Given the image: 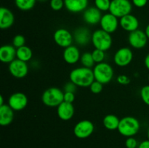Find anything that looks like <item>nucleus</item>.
Here are the masks:
<instances>
[{"label": "nucleus", "mask_w": 149, "mask_h": 148, "mask_svg": "<svg viewBox=\"0 0 149 148\" xmlns=\"http://www.w3.org/2000/svg\"><path fill=\"white\" fill-rule=\"evenodd\" d=\"M28 104V97L20 91L13 93L8 99V105L14 111H20L26 108Z\"/></svg>", "instance_id": "obj_12"}, {"label": "nucleus", "mask_w": 149, "mask_h": 148, "mask_svg": "<svg viewBox=\"0 0 149 148\" xmlns=\"http://www.w3.org/2000/svg\"><path fill=\"white\" fill-rule=\"evenodd\" d=\"M145 33H146V34L147 37H148V40H149V24L146 26V28Z\"/></svg>", "instance_id": "obj_40"}, {"label": "nucleus", "mask_w": 149, "mask_h": 148, "mask_svg": "<svg viewBox=\"0 0 149 148\" xmlns=\"http://www.w3.org/2000/svg\"><path fill=\"white\" fill-rule=\"evenodd\" d=\"M70 81L79 87H88L95 81L92 68L80 67L72 70L69 75Z\"/></svg>", "instance_id": "obj_1"}, {"label": "nucleus", "mask_w": 149, "mask_h": 148, "mask_svg": "<svg viewBox=\"0 0 149 148\" xmlns=\"http://www.w3.org/2000/svg\"><path fill=\"white\" fill-rule=\"evenodd\" d=\"M119 26L122 28V29L130 33L138 30L139 28V20L133 15H127L120 18Z\"/></svg>", "instance_id": "obj_15"}, {"label": "nucleus", "mask_w": 149, "mask_h": 148, "mask_svg": "<svg viewBox=\"0 0 149 148\" xmlns=\"http://www.w3.org/2000/svg\"><path fill=\"white\" fill-rule=\"evenodd\" d=\"M120 119L113 114H109L104 117L103 120V124L108 130L113 131L118 129Z\"/></svg>", "instance_id": "obj_23"}, {"label": "nucleus", "mask_w": 149, "mask_h": 148, "mask_svg": "<svg viewBox=\"0 0 149 148\" xmlns=\"http://www.w3.org/2000/svg\"><path fill=\"white\" fill-rule=\"evenodd\" d=\"M17 49L13 45H3L0 48V60L3 63H9L15 59Z\"/></svg>", "instance_id": "obj_18"}, {"label": "nucleus", "mask_w": 149, "mask_h": 148, "mask_svg": "<svg viewBox=\"0 0 149 148\" xmlns=\"http://www.w3.org/2000/svg\"><path fill=\"white\" fill-rule=\"evenodd\" d=\"M77 86L71 81H70L69 82L66 83L63 87L64 92L75 93L76 91H77Z\"/></svg>", "instance_id": "obj_34"}, {"label": "nucleus", "mask_w": 149, "mask_h": 148, "mask_svg": "<svg viewBox=\"0 0 149 148\" xmlns=\"http://www.w3.org/2000/svg\"><path fill=\"white\" fill-rule=\"evenodd\" d=\"M111 0H95V7L99 10L103 12L109 11L111 6Z\"/></svg>", "instance_id": "obj_27"}, {"label": "nucleus", "mask_w": 149, "mask_h": 148, "mask_svg": "<svg viewBox=\"0 0 149 148\" xmlns=\"http://www.w3.org/2000/svg\"><path fill=\"white\" fill-rule=\"evenodd\" d=\"M36 1H45L46 0H36Z\"/></svg>", "instance_id": "obj_43"}, {"label": "nucleus", "mask_w": 149, "mask_h": 148, "mask_svg": "<svg viewBox=\"0 0 149 148\" xmlns=\"http://www.w3.org/2000/svg\"><path fill=\"white\" fill-rule=\"evenodd\" d=\"M15 22L13 12L6 7L0 8V28L2 30L10 28Z\"/></svg>", "instance_id": "obj_19"}, {"label": "nucleus", "mask_w": 149, "mask_h": 148, "mask_svg": "<svg viewBox=\"0 0 149 148\" xmlns=\"http://www.w3.org/2000/svg\"><path fill=\"white\" fill-rule=\"evenodd\" d=\"M92 43L95 49H98L104 52L109 50L112 46V37L110 33L102 29H98L92 34Z\"/></svg>", "instance_id": "obj_4"}, {"label": "nucleus", "mask_w": 149, "mask_h": 148, "mask_svg": "<svg viewBox=\"0 0 149 148\" xmlns=\"http://www.w3.org/2000/svg\"><path fill=\"white\" fill-rule=\"evenodd\" d=\"M116 81H117V82L119 84H122V85H127V84H129L130 83V79L126 75H118L117 78H116Z\"/></svg>", "instance_id": "obj_35"}, {"label": "nucleus", "mask_w": 149, "mask_h": 148, "mask_svg": "<svg viewBox=\"0 0 149 148\" xmlns=\"http://www.w3.org/2000/svg\"><path fill=\"white\" fill-rule=\"evenodd\" d=\"M80 62L83 67L92 68L95 65V61L93 58V55L90 52H84L80 57Z\"/></svg>", "instance_id": "obj_26"}, {"label": "nucleus", "mask_w": 149, "mask_h": 148, "mask_svg": "<svg viewBox=\"0 0 149 148\" xmlns=\"http://www.w3.org/2000/svg\"><path fill=\"white\" fill-rule=\"evenodd\" d=\"M132 4L129 0H111L109 12L118 18L130 14Z\"/></svg>", "instance_id": "obj_6"}, {"label": "nucleus", "mask_w": 149, "mask_h": 148, "mask_svg": "<svg viewBox=\"0 0 149 148\" xmlns=\"http://www.w3.org/2000/svg\"><path fill=\"white\" fill-rule=\"evenodd\" d=\"M147 134H148V139H149V128H148V133H147Z\"/></svg>", "instance_id": "obj_42"}, {"label": "nucleus", "mask_w": 149, "mask_h": 148, "mask_svg": "<svg viewBox=\"0 0 149 148\" xmlns=\"http://www.w3.org/2000/svg\"><path fill=\"white\" fill-rule=\"evenodd\" d=\"M65 7L73 13L84 12L88 6V0H64Z\"/></svg>", "instance_id": "obj_21"}, {"label": "nucleus", "mask_w": 149, "mask_h": 148, "mask_svg": "<svg viewBox=\"0 0 149 148\" xmlns=\"http://www.w3.org/2000/svg\"><path fill=\"white\" fill-rule=\"evenodd\" d=\"M49 5L53 10L59 11L62 10L63 7L65 6V4H64V0H50Z\"/></svg>", "instance_id": "obj_32"}, {"label": "nucleus", "mask_w": 149, "mask_h": 148, "mask_svg": "<svg viewBox=\"0 0 149 148\" xmlns=\"http://www.w3.org/2000/svg\"><path fill=\"white\" fill-rule=\"evenodd\" d=\"M14 118V110L8 105L3 104L0 106V125L7 126L13 122Z\"/></svg>", "instance_id": "obj_22"}, {"label": "nucleus", "mask_w": 149, "mask_h": 148, "mask_svg": "<svg viewBox=\"0 0 149 148\" xmlns=\"http://www.w3.org/2000/svg\"><path fill=\"white\" fill-rule=\"evenodd\" d=\"M148 81H149V74H148Z\"/></svg>", "instance_id": "obj_44"}, {"label": "nucleus", "mask_w": 149, "mask_h": 148, "mask_svg": "<svg viewBox=\"0 0 149 148\" xmlns=\"http://www.w3.org/2000/svg\"><path fill=\"white\" fill-rule=\"evenodd\" d=\"M138 148H149V139L141 142L138 145Z\"/></svg>", "instance_id": "obj_38"}, {"label": "nucleus", "mask_w": 149, "mask_h": 148, "mask_svg": "<svg viewBox=\"0 0 149 148\" xmlns=\"http://www.w3.org/2000/svg\"><path fill=\"white\" fill-rule=\"evenodd\" d=\"M125 146L127 148H138V142L133 136L127 137L125 141Z\"/></svg>", "instance_id": "obj_33"}, {"label": "nucleus", "mask_w": 149, "mask_h": 148, "mask_svg": "<svg viewBox=\"0 0 149 148\" xmlns=\"http://www.w3.org/2000/svg\"><path fill=\"white\" fill-rule=\"evenodd\" d=\"M95 80L103 84H109L113 77V68L107 62L96 64L93 68Z\"/></svg>", "instance_id": "obj_5"}, {"label": "nucleus", "mask_w": 149, "mask_h": 148, "mask_svg": "<svg viewBox=\"0 0 149 148\" xmlns=\"http://www.w3.org/2000/svg\"><path fill=\"white\" fill-rule=\"evenodd\" d=\"M75 100V93L64 92V102L73 103Z\"/></svg>", "instance_id": "obj_36"}, {"label": "nucleus", "mask_w": 149, "mask_h": 148, "mask_svg": "<svg viewBox=\"0 0 149 148\" xmlns=\"http://www.w3.org/2000/svg\"><path fill=\"white\" fill-rule=\"evenodd\" d=\"M140 129L141 124L138 119L132 116H126L120 120L117 130L122 136L130 137L137 134Z\"/></svg>", "instance_id": "obj_2"}, {"label": "nucleus", "mask_w": 149, "mask_h": 148, "mask_svg": "<svg viewBox=\"0 0 149 148\" xmlns=\"http://www.w3.org/2000/svg\"><path fill=\"white\" fill-rule=\"evenodd\" d=\"M91 53L92 55H93V59H94L95 62L96 64L100 63V62H103V60L105 59V57H106L105 52L103 50H100V49H95Z\"/></svg>", "instance_id": "obj_28"}, {"label": "nucleus", "mask_w": 149, "mask_h": 148, "mask_svg": "<svg viewBox=\"0 0 149 148\" xmlns=\"http://www.w3.org/2000/svg\"><path fill=\"white\" fill-rule=\"evenodd\" d=\"M53 39L57 45L65 49L72 44L74 36L67 29L59 28L54 33Z\"/></svg>", "instance_id": "obj_10"}, {"label": "nucleus", "mask_w": 149, "mask_h": 148, "mask_svg": "<svg viewBox=\"0 0 149 148\" xmlns=\"http://www.w3.org/2000/svg\"><path fill=\"white\" fill-rule=\"evenodd\" d=\"M132 4L137 7H143L146 5L147 2H148V0H132Z\"/></svg>", "instance_id": "obj_37"}, {"label": "nucleus", "mask_w": 149, "mask_h": 148, "mask_svg": "<svg viewBox=\"0 0 149 148\" xmlns=\"http://www.w3.org/2000/svg\"><path fill=\"white\" fill-rule=\"evenodd\" d=\"M148 37L145 31L138 30L130 32L128 36V42L132 47L135 49H142L146 46L148 43Z\"/></svg>", "instance_id": "obj_9"}, {"label": "nucleus", "mask_w": 149, "mask_h": 148, "mask_svg": "<svg viewBox=\"0 0 149 148\" xmlns=\"http://www.w3.org/2000/svg\"><path fill=\"white\" fill-rule=\"evenodd\" d=\"M75 110L72 103L63 102L57 107V113L60 119L63 120H68L74 116Z\"/></svg>", "instance_id": "obj_17"}, {"label": "nucleus", "mask_w": 149, "mask_h": 148, "mask_svg": "<svg viewBox=\"0 0 149 148\" xmlns=\"http://www.w3.org/2000/svg\"><path fill=\"white\" fill-rule=\"evenodd\" d=\"M144 63H145V65L147 69L149 70V53L146 56L145 59H144Z\"/></svg>", "instance_id": "obj_39"}, {"label": "nucleus", "mask_w": 149, "mask_h": 148, "mask_svg": "<svg viewBox=\"0 0 149 148\" xmlns=\"http://www.w3.org/2000/svg\"><path fill=\"white\" fill-rule=\"evenodd\" d=\"M140 94L143 102L149 106V85L143 86L140 91Z\"/></svg>", "instance_id": "obj_31"}, {"label": "nucleus", "mask_w": 149, "mask_h": 148, "mask_svg": "<svg viewBox=\"0 0 149 148\" xmlns=\"http://www.w3.org/2000/svg\"><path fill=\"white\" fill-rule=\"evenodd\" d=\"M95 126L93 122L89 120H82L75 125L74 133L79 139H86L93 134Z\"/></svg>", "instance_id": "obj_7"}, {"label": "nucleus", "mask_w": 149, "mask_h": 148, "mask_svg": "<svg viewBox=\"0 0 149 148\" xmlns=\"http://www.w3.org/2000/svg\"><path fill=\"white\" fill-rule=\"evenodd\" d=\"M101 11L96 7H88L83 12V19L89 25H96L100 23L102 17Z\"/></svg>", "instance_id": "obj_14"}, {"label": "nucleus", "mask_w": 149, "mask_h": 148, "mask_svg": "<svg viewBox=\"0 0 149 148\" xmlns=\"http://www.w3.org/2000/svg\"><path fill=\"white\" fill-rule=\"evenodd\" d=\"M81 55L78 47L74 45L65 48L63 52V59L66 63L70 65L76 64L79 60H80Z\"/></svg>", "instance_id": "obj_20"}, {"label": "nucleus", "mask_w": 149, "mask_h": 148, "mask_svg": "<svg viewBox=\"0 0 149 148\" xmlns=\"http://www.w3.org/2000/svg\"><path fill=\"white\" fill-rule=\"evenodd\" d=\"M42 101L47 107H58L64 101V91L57 87H51L43 92Z\"/></svg>", "instance_id": "obj_3"}, {"label": "nucleus", "mask_w": 149, "mask_h": 148, "mask_svg": "<svg viewBox=\"0 0 149 148\" xmlns=\"http://www.w3.org/2000/svg\"><path fill=\"white\" fill-rule=\"evenodd\" d=\"M89 87H90V91H91L92 93L97 94H100V93L103 91V84H101L100 82H99V81H95V80Z\"/></svg>", "instance_id": "obj_29"}, {"label": "nucleus", "mask_w": 149, "mask_h": 148, "mask_svg": "<svg viewBox=\"0 0 149 148\" xmlns=\"http://www.w3.org/2000/svg\"><path fill=\"white\" fill-rule=\"evenodd\" d=\"M32 56H33V52H32L31 49L29 46L24 45V46L17 49L16 57L20 60L27 62L29 60H31Z\"/></svg>", "instance_id": "obj_24"}, {"label": "nucleus", "mask_w": 149, "mask_h": 148, "mask_svg": "<svg viewBox=\"0 0 149 148\" xmlns=\"http://www.w3.org/2000/svg\"><path fill=\"white\" fill-rule=\"evenodd\" d=\"M4 104V98H3V96H0V106Z\"/></svg>", "instance_id": "obj_41"}, {"label": "nucleus", "mask_w": 149, "mask_h": 148, "mask_svg": "<svg viewBox=\"0 0 149 148\" xmlns=\"http://www.w3.org/2000/svg\"><path fill=\"white\" fill-rule=\"evenodd\" d=\"M25 43H26V39H25V37L23 35H16L13 39V45L16 49L24 46Z\"/></svg>", "instance_id": "obj_30"}, {"label": "nucleus", "mask_w": 149, "mask_h": 148, "mask_svg": "<svg viewBox=\"0 0 149 148\" xmlns=\"http://www.w3.org/2000/svg\"><path fill=\"white\" fill-rule=\"evenodd\" d=\"M74 40L80 46H86L92 40V34L89 29L85 27H80L74 31Z\"/></svg>", "instance_id": "obj_16"}, {"label": "nucleus", "mask_w": 149, "mask_h": 148, "mask_svg": "<svg viewBox=\"0 0 149 148\" xmlns=\"http://www.w3.org/2000/svg\"><path fill=\"white\" fill-rule=\"evenodd\" d=\"M9 72L13 77L17 78H23L27 75L29 73V66L27 62L15 59L9 64Z\"/></svg>", "instance_id": "obj_8"}, {"label": "nucleus", "mask_w": 149, "mask_h": 148, "mask_svg": "<svg viewBox=\"0 0 149 148\" xmlns=\"http://www.w3.org/2000/svg\"><path fill=\"white\" fill-rule=\"evenodd\" d=\"M36 0H15V5L22 11H28L33 8Z\"/></svg>", "instance_id": "obj_25"}, {"label": "nucleus", "mask_w": 149, "mask_h": 148, "mask_svg": "<svg viewBox=\"0 0 149 148\" xmlns=\"http://www.w3.org/2000/svg\"><path fill=\"white\" fill-rule=\"evenodd\" d=\"M100 25L102 30L111 34L117 30L119 25V20H118V17L112 15L111 13H106L102 16Z\"/></svg>", "instance_id": "obj_13"}, {"label": "nucleus", "mask_w": 149, "mask_h": 148, "mask_svg": "<svg viewBox=\"0 0 149 148\" xmlns=\"http://www.w3.org/2000/svg\"><path fill=\"white\" fill-rule=\"evenodd\" d=\"M133 58L132 51L128 47L120 48L116 51L113 56V62L119 67L127 66Z\"/></svg>", "instance_id": "obj_11"}]
</instances>
